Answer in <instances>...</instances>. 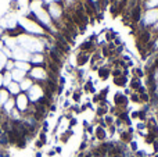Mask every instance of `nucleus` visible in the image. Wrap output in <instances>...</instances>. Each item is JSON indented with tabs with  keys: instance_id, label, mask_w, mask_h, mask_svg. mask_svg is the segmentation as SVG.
I'll return each instance as SVG.
<instances>
[{
	"instance_id": "nucleus-1",
	"label": "nucleus",
	"mask_w": 158,
	"mask_h": 157,
	"mask_svg": "<svg viewBox=\"0 0 158 157\" xmlns=\"http://www.w3.org/2000/svg\"><path fill=\"white\" fill-rule=\"evenodd\" d=\"M158 22V7H148L144 10L142 17V21H140V25L143 28H147V29H151L153 25H156Z\"/></svg>"
},
{
	"instance_id": "nucleus-2",
	"label": "nucleus",
	"mask_w": 158,
	"mask_h": 157,
	"mask_svg": "<svg viewBox=\"0 0 158 157\" xmlns=\"http://www.w3.org/2000/svg\"><path fill=\"white\" fill-rule=\"evenodd\" d=\"M29 74H31V77H32L33 79H39V81H46L47 79L46 68H43V67H40V66L33 67V68L29 71Z\"/></svg>"
},
{
	"instance_id": "nucleus-3",
	"label": "nucleus",
	"mask_w": 158,
	"mask_h": 157,
	"mask_svg": "<svg viewBox=\"0 0 158 157\" xmlns=\"http://www.w3.org/2000/svg\"><path fill=\"white\" fill-rule=\"evenodd\" d=\"M15 104H17V107H18V110L28 111V108H29V100H28V96L25 93H19L18 96H17Z\"/></svg>"
},
{
	"instance_id": "nucleus-4",
	"label": "nucleus",
	"mask_w": 158,
	"mask_h": 157,
	"mask_svg": "<svg viewBox=\"0 0 158 157\" xmlns=\"http://www.w3.org/2000/svg\"><path fill=\"white\" fill-rule=\"evenodd\" d=\"M114 103H115V107L126 108V104H128V97H126V95H123V93H115Z\"/></svg>"
},
{
	"instance_id": "nucleus-5",
	"label": "nucleus",
	"mask_w": 158,
	"mask_h": 157,
	"mask_svg": "<svg viewBox=\"0 0 158 157\" xmlns=\"http://www.w3.org/2000/svg\"><path fill=\"white\" fill-rule=\"evenodd\" d=\"M90 58V53H85V52H79L77 56V64L78 67H83L85 64L89 61Z\"/></svg>"
},
{
	"instance_id": "nucleus-6",
	"label": "nucleus",
	"mask_w": 158,
	"mask_h": 157,
	"mask_svg": "<svg viewBox=\"0 0 158 157\" xmlns=\"http://www.w3.org/2000/svg\"><path fill=\"white\" fill-rule=\"evenodd\" d=\"M97 70H98V78L103 81H106L111 75V68L110 67H98Z\"/></svg>"
},
{
	"instance_id": "nucleus-7",
	"label": "nucleus",
	"mask_w": 158,
	"mask_h": 157,
	"mask_svg": "<svg viewBox=\"0 0 158 157\" xmlns=\"http://www.w3.org/2000/svg\"><path fill=\"white\" fill-rule=\"evenodd\" d=\"M121 142H122V143H131L132 142V129L123 131V132L121 134Z\"/></svg>"
},
{
	"instance_id": "nucleus-8",
	"label": "nucleus",
	"mask_w": 158,
	"mask_h": 157,
	"mask_svg": "<svg viewBox=\"0 0 158 157\" xmlns=\"http://www.w3.org/2000/svg\"><path fill=\"white\" fill-rule=\"evenodd\" d=\"M32 79H29V78H24V79L21 81V83H19V88H21V91H29L31 88H32Z\"/></svg>"
},
{
	"instance_id": "nucleus-9",
	"label": "nucleus",
	"mask_w": 158,
	"mask_h": 157,
	"mask_svg": "<svg viewBox=\"0 0 158 157\" xmlns=\"http://www.w3.org/2000/svg\"><path fill=\"white\" fill-rule=\"evenodd\" d=\"M31 61H32V64H43L44 56L42 53H35V54L31 56Z\"/></svg>"
},
{
	"instance_id": "nucleus-10",
	"label": "nucleus",
	"mask_w": 158,
	"mask_h": 157,
	"mask_svg": "<svg viewBox=\"0 0 158 157\" xmlns=\"http://www.w3.org/2000/svg\"><path fill=\"white\" fill-rule=\"evenodd\" d=\"M7 91H8V93H13V95H19V91H21V88H19V85H18V82H11L10 85L7 86Z\"/></svg>"
},
{
	"instance_id": "nucleus-11",
	"label": "nucleus",
	"mask_w": 158,
	"mask_h": 157,
	"mask_svg": "<svg viewBox=\"0 0 158 157\" xmlns=\"http://www.w3.org/2000/svg\"><path fill=\"white\" fill-rule=\"evenodd\" d=\"M126 82H128V78H126V75H121V77L114 78V83L117 86H121V88L126 86Z\"/></svg>"
},
{
	"instance_id": "nucleus-12",
	"label": "nucleus",
	"mask_w": 158,
	"mask_h": 157,
	"mask_svg": "<svg viewBox=\"0 0 158 157\" xmlns=\"http://www.w3.org/2000/svg\"><path fill=\"white\" fill-rule=\"evenodd\" d=\"M107 111H108V107L106 106V102H100L98 108H97V116L98 117H104L107 114Z\"/></svg>"
},
{
	"instance_id": "nucleus-13",
	"label": "nucleus",
	"mask_w": 158,
	"mask_h": 157,
	"mask_svg": "<svg viewBox=\"0 0 158 157\" xmlns=\"http://www.w3.org/2000/svg\"><path fill=\"white\" fill-rule=\"evenodd\" d=\"M96 138H97L98 141H104V139H106V128L104 127L96 128Z\"/></svg>"
},
{
	"instance_id": "nucleus-14",
	"label": "nucleus",
	"mask_w": 158,
	"mask_h": 157,
	"mask_svg": "<svg viewBox=\"0 0 158 157\" xmlns=\"http://www.w3.org/2000/svg\"><path fill=\"white\" fill-rule=\"evenodd\" d=\"M11 77H13L15 81H19V82H21V81L24 79V77H25V72L21 71V70H14V72L11 74Z\"/></svg>"
},
{
	"instance_id": "nucleus-15",
	"label": "nucleus",
	"mask_w": 158,
	"mask_h": 157,
	"mask_svg": "<svg viewBox=\"0 0 158 157\" xmlns=\"http://www.w3.org/2000/svg\"><path fill=\"white\" fill-rule=\"evenodd\" d=\"M15 67H17V70H21V71H24V72H27V71H31V66L28 63H24V61H18V63H15Z\"/></svg>"
},
{
	"instance_id": "nucleus-16",
	"label": "nucleus",
	"mask_w": 158,
	"mask_h": 157,
	"mask_svg": "<svg viewBox=\"0 0 158 157\" xmlns=\"http://www.w3.org/2000/svg\"><path fill=\"white\" fill-rule=\"evenodd\" d=\"M14 104H15V100H14V99H8L7 102L4 103V111H6V113H11V111H13Z\"/></svg>"
},
{
	"instance_id": "nucleus-17",
	"label": "nucleus",
	"mask_w": 158,
	"mask_h": 157,
	"mask_svg": "<svg viewBox=\"0 0 158 157\" xmlns=\"http://www.w3.org/2000/svg\"><path fill=\"white\" fill-rule=\"evenodd\" d=\"M140 86H142V85H140V79H139V78H135L133 77V79H132V82H131V88L133 89V91H137Z\"/></svg>"
},
{
	"instance_id": "nucleus-18",
	"label": "nucleus",
	"mask_w": 158,
	"mask_h": 157,
	"mask_svg": "<svg viewBox=\"0 0 158 157\" xmlns=\"http://www.w3.org/2000/svg\"><path fill=\"white\" fill-rule=\"evenodd\" d=\"M131 100H132V102H135V103H140V96H139V93L133 92V93L131 95Z\"/></svg>"
},
{
	"instance_id": "nucleus-19",
	"label": "nucleus",
	"mask_w": 158,
	"mask_h": 157,
	"mask_svg": "<svg viewBox=\"0 0 158 157\" xmlns=\"http://www.w3.org/2000/svg\"><path fill=\"white\" fill-rule=\"evenodd\" d=\"M104 121L107 122V125H110V127H111V125L114 124V117H112V116H104Z\"/></svg>"
},
{
	"instance_id": "nucleus-20",
	"label": "nucleus",
	"mask_w": 158,
	"mask_h": 157,
	"mask_svg": "<svg viewBox=\"0 0 158 157\" xmlns=\"http://www.w3.org/2000/svg\"><path fill=\"white\" fill-rule=\"evenodd\" d=\"M71 135H72V131H67V132H64V135L61 136V141H63V142H67V141H68V138H69Z\"/></svg>"
},
{
	"instance_id": "nucleus-21",
	"label": "nucleus",
	"mask_w": 158,
	"mask_h": 157,
	"mask_svg": "<svg viewBox=\"0 0 158 157\" xmlns=\"http://www.w3.org/2000/svg\"><path fill=\"white\" fill-rule=\"evenodd\" d=\"M79 99H81V92H75L74 93V100L75 102H79Z\"/></svg>"
},
{
	"instance_id": "nucleus-22",
	"label": "nucleus",
	"mask_w": 158,
	"mask_h": 157,
	"mask_svg": "<svg viewBox=\"0 0 158 157\" xmlns=\"http://www.w3.org/2000/svg\"><path fill=\"white\" fill-rule=\"evenodd\" d=\"M13 67H14V63H13V61H7V64H6V68H7V70H11Z\"/></svg>"
},
{
	"instance_id": "nucleus-23",
	"label": "nucleus",
	"mask_w": 158,
	"mask_h": 157,
	"mask_svg": "<svg viewBox=\"0 0 158 157\" xmlns=\"http://www.w3.org/2000/svg\"><path fill=\"white\" fill-rule=\"evenodd\" d=\"M75 124H77V120L72 118V120H71V122H69V125H75Z\"/></svg>"
},
{
	"instance_id": "nucleus-24",
	"label": "nucleus",
	"mask_w": 158,
	"mask_h": 157,
	"mask_svg": "<svg viewBox=\"0 0 158 157\" xmlns=\"http://www.w3.org/2000/svg\"><path fill=\"white\" fill-rule=\"evenodd\" d=\"M3 83V75H0V85Z\"/></svg>"
},
{
	"instance_id": "nucleus-25",
	"label": "nucleus",
	"mask_w": 158,
	"mask_h": 157,
	"mask_svg": "<svg viewBox=\"0 0 158 157\" xmlns=\"http://www.w3.org/2000/svg\"><path fill=\"white\" fill-rule=\"evenodd\" d=\"M36 157H42V155H40V153H38V155H36Z\"/></svg>"
},
{
	"instance_id": "nucleus-26",
	"label": "nucleus",
	"mask_w": 158,
	"mask_h": 157,
	"mask_svg": "<svg viewBox=\"0 0 158 157\" xmlns=\"http://www.w3.org/2000/svg\"><path fill=\"white\" fill-rule=\"evenodd\" d=\"M157 93H158V82H157Z\"/></svg>"
},
{
	"instance_id": "nucleus-27",
	"label": "nucleus",
	"mask_w": 158,
	"mask_h": 157,
	"mask_svg": "<svg viewBox=\"0 0 158 157\" xmlns=\"http://www.w3.org/2000/svg\"><path fill=\"white\" fill-rule=\"evenodd\" d=\"M106 2H108V3H110V0H106Z\"/></svg>"
},
{
	"instance_id": "nucleus-28",
	"label": "nucleus",
	"mask_w": 158,
	"mask_h": 157,
	"mask_svg": "<svg viewBox=\"0 0 158 157\" xmlns=\"http://www.w3.org/2000/svg\"><path fill=\"white\" fill-rule=\"evenodd\" d=\"M157 157H158V155H157Z\"/></svg>"
}]
</instances>
